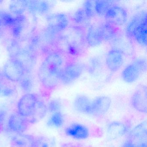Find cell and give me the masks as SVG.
<instances>
[{"label": "cell", "instance_id": "6da1fadb", "mask_svg": "<svg viewBox=\"0 0 147 147\" xmlns=\"http://www.w3.org/2000/svg\"><path fill=\"white\" fill-rule=\"evenodd\" d=\"M67 62L61 53H50L42 63L38 70L39 80L48 90L55 89L60 82L61 74Z\"/></svg>", "mask_w": 147, "mask_h": 147}, {"label": "cell", "instance_id": "7a4b0ae2", "mask_svg": "<svg viewBox=\"0 0 147 147\" xmlns=\"http://www.w3.org/2000/svg\"><path fill=\"white\" fill-rule=\"evenodd\" d=\"M85 35L81 27L69 26L59 35L56 49L59 52L68 56H80L85 52L87 45Z\"/></svg>", "mask_w": 147, "mask_h": 147}, {"label": "cell", "instance_id": "3957f363", "mask_svg": "<svg viewBox=\"0 0 147 147\" xmlns=\"http://www.w3.org/2000/svg\"><path fill=\"white\" fill-rule=\"evenodd\" d=\"M147 70V62L144 58H137L127 65L122 71L121 77L126 83L136 81Z\"/></svg>", "mask_w": 147, "mask_h": 147}, {"label": "cell", "instance_id": "277c9868", "mask_svg": "<svg viewBox=\"0 0 147 147\" xmlns=\"http://www.w3.org/2000/svg\"><path fill=\"white\" fill-rule=\"evenodd\" d=\"M85 69V66L77 62L67 63L62 72L60 82L69 85L80 77Z\"/></svg>", "mask_w": 147, "mask_h": 147}, {"label": "cell", "instance_id": "5b68a950", "mask_svg": "<svg viewBox=\"0 0 147 147\" xmlns=\"http://www.w3.org/2000/svg\"><path fill=\"white\" fill-rule=\"evenodd\" d=\"M38 96L32 93H26L21 97L18 104V112L29 119L35 111L38 102Z\"/></svg>", "mask_w": 147, "mask_h": 147}, {"label": "cell", "instance_id": "8992f818", "mask_svg": "<svg viewBox=\"0 0 147 147\" xmlns=\"http://www.w3.org/2000/svg\"><path fill=\"white\" fill-rule=\"evenodd\" d=\"M18 61L24 68L25 72H30L36 65V57L34 49L31 46L20 49L12 57Z\"/></svg>", "mask_w": 147, "mask_h": 147}, {"label": "cell", "instance_id": "52a82bcc", "mask_svg": "<svg viewBox=\"0 0 147 147\" xmlns=\"http://www.w3.org/2000/svg\"><path fill=\"white\" fill-rule=\"evenodd\" d=\"M104 17L106 22L116 26H121L127 21L128 14L123 7L114 5L109 8Z\"/></svg>", "mask_w": 147, "mask_h": 147}, {"label": "cell", "instance_id": "ba28073f", "mask_svg": "<svg viewBox=\"0 0 147 147\" xmlns=\"http://www.w3.org/2000/svg\"><path fill=\"white\" fill-rule=\"evenodd\" d=\"M24 69L22 65L15 59L7 61L3 67V74L13 82H18L24 74Z\"/></svg>", "mask_w": 147, "mask_h": 147}, {"label": "cell", "instance_id": "9c48e42d", "mask_svg": "<svg viewBox=\"0 0 147 147\" xmlns=\"http://www.w3.org/2000/svg\"><path fill=\"white\" fill-rule=\"evenodd\" d=\"M47 28L55 33L60 34L69 26V20L67 16L63 13H56L47 18Z\"/></svg>", "mask_w": 147, "mask_h": 147}, {"label": "cell", "instance_id": "30bf717a", "mask_svg": "<svg viewBox=\"0 0 147 147\" xmlns=\"http://www.w3.org/2000/svg\"><path fill=\"white\" fill-rule=\"evenodd\" d=\"M131 104L134 109L142 113L147 111V89L146 86H140L134 92L131 97Z\"/></svg>", "mask_w": 147, "mask_h": 147}, {"label": "cell", "instance_id": "8fae6325", "mask_svg": "<svg viewBox=\"0 0 147 147\" xmlns=\"http://www.w3.org/2000/svg\"><path fill=\"white\" fill-rule=\"evenodd\" d=\"M111 105V99L108 96H100L92 101L90 115L100 117L108 112Z\"/></svg>", "mask_w": 147, "mask_h": 147}, {"label": "cell", "instance_id": "7c38bea8", "mask_svg": "<svg viewBox=\"0 0 147 147\" xmlns=\"http://www.w3.org/2000/svg\"><path fill=\"white\" fill-rule=\"evenodd\" d=\"M105 63L107 68L111 72H117L123 64V54L117 50L112 49L107 54Z\"/></svg>", "mask_w": 147, "mask_h": 147}, {"label": "cell", "instance_id": "4fadbf2b", "mask_svg": "<svg viewBox=\"0 0 147 147\" xmlns=\"http://www.w3.org/2000/svg\"><path fill=\"white\" fill-rule=\"evenodd\" d=\"M30 124L27 118L18 112L13 113L8 119V127L11 131L17 134L25 132L28 129Z\"/></svg>", "mask_w": 147, "mask_h": 147}, {"label": "cell", "instance_id": "5bb4252c", "mask_svg": "<svg viewBox=\"0 0 147 147\" xmlns=\"http://www.w3.org/2000/svg\"><path fill=\"white\" fill-rule=\"evenodd\" d=\"M67 136L76 140H84L89 137L90 132L88 128L79 123H74L68 126L65 129Z\"/></svg>", "mask_w": 147, "mask_h": 147}, {"label": "cell", "instance_id": "9a60e30c", "mask_svg": "<svg viewBox=\"0 0 147 147\" xmlns=\"http://www.w3.org/2000/svg\"><path fill=\"white\" fill-rule=\"evenodd\" d=\"M147 23V13L142 11L137 13L129 23L125 27V34L129 38H132V36L137 29L141 25Z\"/></svg>", "mask_w": 147, "mask_h": 147}, {"label": "cell", "instance_id": "2e32d148", "mask_svg": "<svg viewBox=\"0 0 147 147\" xmlns=\"http://www.w3.org/2000/svg\"><path fill=\"white\" fill-rule=\"evenodd\" d=\"M85 40L87 45L91 47H97L102 43L103 41L99 25L92 24L89 26L85 35Z\"/></svg>", "mask_w": 147, "mask_h": 147}, {"label": "cell", "instance_id": "e0dca14e", "mask_svg": "<svg viewBox=\"0 0 147 147\" xmlns=\"http://www.w3.org/2000/svg\"><path fill=\"white\" fill-rule=\"evenodd\" d=\"M127 131V126L123 122L114 121L107 126V136L110 139L115 140L124 136Z\"/></svg>", "mask_w": 147, "mask_h": 147}, {"label": "cell", "instance_id": "ac0fdd59", "mask_svg": "<svg viewBox=\"0 0 147 147\" xmlns=\"http://www.w3.org/2000/svg\"><path fill=\"white\" fill-rule=\"evenodd\" d=\"M92 103V100L88 96L79 94L75 98L73 105L78 112L90 115Z\"/></svg>", "mask_w": 147, "mask_h": 147}, {"label": "cell", "instance_id": "d6986e66", "mask_svg": "<svg viewBox=\"0 0 147 147\" xmlns=\"http://www.w3.org/2000/svg\"><path fill=\"white\" fill-rule=\"evenodd\" d=\"M99 26L103 41L111 42L118 36V29L115 26L105 22L99 25Z\"/></svg>", "mask_w": 147, "mask_h": 147}, {"label": "cell", "instance_id": "ffe728a7", "mask_svg": "<svg viewBox=\"0 0 147 147\" xmlns=\"http://www.w3.org/2000/svg\"><path fill=\"white\" fill-rule=\"evenodd\" d=\"M51 7V4L49 1H27V9L33 14H46Z\"/></svg>", "mask_w": 147, "mask_h": 147}, {"label": "cell", "instance_id": "44dd1931", "mask_svg": "<svg viewBox=\"0 0 147 147\" xmlns=\"http://www.w3.org/2000/svg\"><path fill=\"white\" fill-rule=\"evenodd\" d=\"M35 137L29 134H17L11 139V147H33Z\"/></svg>", "mask_w": 147, "mask_h": 147}, {"label": "cell", "instance_id": "7402d4cb", "mask_svg": "<svg viewBox=\"0 0 147 147\" xmlns=\"http://www.w3.org/2000/svg\"><path fill=\"white\" fill-rule=\"evenodd\" d=\"M129 38L118 36L111 41L112 45L114 46L113 49L117 50L123 54L130 55L132 53L133 47Z\"/></svg>", "mask_w": 147, "mask_h": 147}, {"label": "cell", "instance_id": "603a6c76", "mask_svg": "<svg viewBox=\"0 0 147 147\" xmlns=\"http://www.w3.org/2000/svg\"><path fill=\"white\" fill-rule=\"evenodd\" d=\"M131 141L134 143L146 142L147 140V124L143 122L137 125L130 133Z\"/></svg>", "mask_w": 147, "mask_h": 147}, {"label": "cell", "instance_id": "cb8c5ba5", "mask_svg": "<svg viewBox=\"0 0 147 147\" xmlns=\"http://www.w3.org/2000/svg\"><path fill=\"white\" fill-rule=\"evenodd\" d=\"M16 89L13 82L7 79L3 74L0 73V96H12L15 93Z\"/></svg>", "mask_w": 147, "mask_h": 147}, {"label": "cell", "instance_id": "d4e9b609", "mask_svg": "<svg viewBox=\"0 0 147 147\" xmlns=\"http://www.w3.org/2000/svg\"><path fill=\"white\" fill-rule=\"evenodd\" d=\"M48 107L44 101L39 100L37 105L34 113L28 119L30 123H36L44 118L48 112Z\"/></svg>", "mask_w": 147, "mask_h": 147}, {"label": "cell", "instance_id": "484cf974", "mask_svg": "<svg viewBox=\"0 0 147 147\" xmlns=\"http://www.w3.org/2000/svg\"><path fill=\"white\" fill-rule=\"evenodd\" d=\"M147 23L141 25L136 30L132 36V38L141 46H147Z\"/></svg>", "mask_w": 147, "mask_h": 147}, {"label": "cell", "instance_id": "4316f807", "mask_svg": "<svg viewBox=\"0 0 147 147\" xmlns=\"http://www.w3.org/2000/svg\"><path fill=\"white\" fill-rule=\"evenodd\" d=\"M9 8L11 12L16 16L23 15L27 9V1H13Z\"/></svg>", "mask_w": 147, "mask_h": 147}, {"label": "cell", "instance_id": "83f0119b", "mask_svg": "<svg viewBox=\"0 0 147 147\" xmlns=\"http://www.w3.org/2000/svg\"><path fill=\"white\" fill-rule=\"evenodd\" d=\"M33 147H56L55 141L45 136L35 137Z\"/></svg>", "mask_w": 147, "mask_h": 147}, {"label": "cell", "instance_id": "f1b7e54d", "mask_svg": "<svg viewBox=\"0 0 147 147\" xmlns=\"http://www.w3.org/2000/svg\"><path fill=\"white\" fill-rule=\"evenodd\" d=\"M113 5V1H95L94 7L96 15L105 16L109 8Z\"/></svg>", "mask_w": 147, "mask_h": 147}, {"label": "cell", "instance_id": "f546056e", "mask_svg": "<svg viewBox=\"0 0 147 147\" xmlns=\"http://www.w3.org/2000/svg\"><path fill=\"white\" fill-rule=\"evenodd\" d=\"M18 82L20 86L24 92L26 93V94L29 93L33 88L34 85L33 79L30 75L25 73Z\"/></svg>", "mask_w": 147, "mask_h": 147}, {"label": "cell", "instance_id": "4dcf8cb0", "mask_svg": "<svg viewBox=\"0 0 147 147\" xmlns=\"http://www.w3.org/2000/svg\"><path fill=\"white\" fill-rule=\"evenodd\" d=\"M65 120L63 114L61 113L57 112L52 113L48 121V125L50 127L60 128L64 124Z\"/></svg>", "mask_w": 147, "mask_h": 147}, {"label": "cell", "instance_id": "1f68e13d", "mask_svg": "<svg viewBox=\"0 0 147 147\" xmlns=\"http://www.w3.org/2000/svg\"><path fill=\"white\" fill-rule=\"evenodd\" d=\"M95 1L89 0L84 2L83 9L89 19L96 15L95 10Z\"/></svg>", "mask_w": 147, "mask_h": 147}, {"label": "cell", "instance_id": "d6a6232c", "mask_svg": "<svg viewBox=\"0 0 147 147\" xmlns=\"http://www.w3.org/2000/svg\"><path fill=\"white\" fill-rule=\"evenodd\" d=\"M73 21L75 24L78 25L83 24L89 20L86 15L83 8L78 9L74 14Z\"/></svg>", "mask_w": 147, "mask_h": 147}, {"label": "cell", "instance_id": "836d02e7", "mask_svg": "<svg viewBox=\"0 0 147 147\" xmlns=\"http://www.w3.org/2000/svg\"><path fill=\"white\" fill-rule=\"evenodd\" d=\"M101 66V62L98 58L96 57L92 58L88 63V71L92 74H94L100 69Z\"/></svg>", "mask_w": 147, "mask_h": 147}, {"label": "cell", "instance_id": "e575fe53", "mask_svg": "<svg viewBox=\"0 0 147 147\" xmlns=\"http://www.w3.org/2000/svg\"><path fill=\"white\" fill-rule=\"evenodd\" d=\"M62 107L61 102L59 100L55 99L50 101L47 106L48 110L51 113H55L60 112Z\"/></svg>", "mask_w": 147, "mask_h": 147}, {"label": "cell", "instance_id": "d590c367", "mask_svg": "<svg viewBox=\"0 0 147 147\" xmlns=\"http://www.w3.org/2000/svg\"><path fill=\"white\" fill-rule=\"evenodd\" d=\"M82 145L77 143H65L63 144L61 147H82Z\"/></svg>", "mask_w": 147, "mask_h": 147}, {"label": "cell", "instance_id": "8d00e7d4", "mask_svg": "<svg viewBox=\"0 0 147 147\" xmlns=\"http://www.w3.org/2000/svg\"><path fill=\"white\" fill-rule=\"evenodd\" d=\"M6 116V112L5 111L0 110V124L3 126L4 121Z\"/></svg>", "mask_w": 147, "mask_h": 147}, {"label": "cell", "instance_id": "74e56055", "mask_svg": "<svg viewBox=\"0 0 147 147\" xmlns=\"http://www.w3.org/2000/svg\"><path fill=\"white\" fill-rule=\"evenodd\" d=\"M122 147H136V145L132 141L129 140L123 144Z\"/></svg>", "mask_w": 147, "mask_h": 147}, {"label": "cell", "instance_id": "f35d334b", "mask_svg": "<svg viewBox=\"0 0 147 147\" xmlns=\"http://www.w3.org/2000/svg\"><path fill=\"white\" fill-rule=\"evenodd\" d=\"M3 34V27H0V38L2 36Z\"/></svg>", "mask_w": 147, "mask_h": 147}, {"label": "cell", "instance_id": "ab89813d", "mask_svg": "<svg viewBox=\"0 0 147 147\" xmlns=\"http://www.w3.org/2000/svg\"><path fill=\"white\" fill-rule=\"evenodd\" d=\"M3 126H2V125L0 124V133L2 131V129H3Z\"/></svg>", "mask_w": 147, "mask_h": 147}, {"label": "cell", "instance_id": "60d3db41", "mask_svg": "<svg viewBox=\"0 0 147 147\" xmlns=\"http://www.w3.org/2000/svg\"><path fill=\"white\" fill-rule=\"evenodd\" d=\"M2 1H0V4H1V3H2Z\"/></svg>", "mask_w": 147, "mask_h": 147}]
</instances>
